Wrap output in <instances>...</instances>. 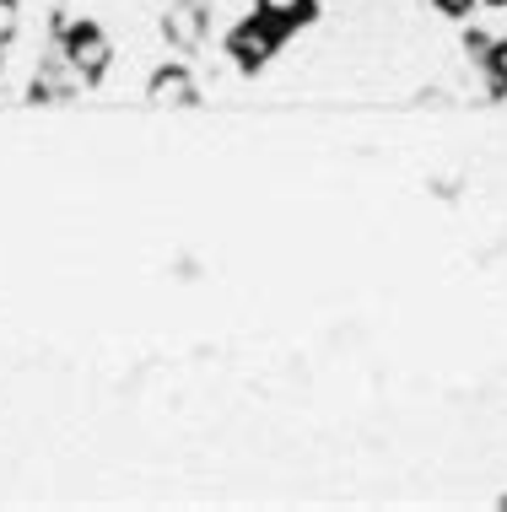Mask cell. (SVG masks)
I'll list each match as a JSON object with an SVG mask.
<instances>
[{
	"label": "cell",
	"mask_w": 507,
	"mask_h": 512,
	"mask_svg": "<svg viewBox=\"0 0 507 512\" xmlns=\"http://www.w3.org/2000/svg\"><path fill=\"white\" fill-rule=\"evenodd\" d=\"M281 38H286L281 27L265 22V17L254 11L249 22H238V27L227 33V54L238 60V71H259V65H270V54L281 49Z\"/></svg>",
	"instance_id": "6da1fadb"
},
{
	"label": "cell",
	"mask_w": 507,
	"mask_h": 512,
	"mask_svg": "<svg viewBox=\"0 0 507 512\" xmlns=\"http://www.w3.org/2000/svg\"><path fill=\"white\" fill-rule=\"evenodd\" d=\"M65 60H71V71L81 76V81H98L103 71H108V38L98 33V27H71L65 33Z\"/></svg>",
	"instance_id": "7a4b0ae2"
},
{
	"label": "cell",
	"mask_w": 507,
	"mask_h": 512,
	"mask_svg": "<svg viewBox=\"0 0 507 512\" xmlns=\"http://www.w3.org/2000/svg\"><path fill=\"white\" fill-rule=\"evenodd\" d=\"M146 98L162 103V108H184V103H195V76H189L184 65H162L152 76V87H146Z\"/></svg>",
	"instance_id": "3957f363"
},
{
	"label": "cell",
	"mask_w": 507,
	"mask_h": 512,
	"mask_svg": "<svg viewBox=\"0 0 507 512\" xmlns=\"http://www.w3.org/2000/svg\"><path fill=\"white\" fill-rule=\"evenodd\" d=\"M254 11L265 22H276L281 33H297V27L313 22V11H319V6H313V0H254Z\"/></svg>",
	"instance_id": "277c9868"
},
{
	"label": "cell",
	"mask_w": 507,
	"mask_h": 512,
	"mask_svg": "<svg viewBox=\"0 0 507 512\" xmlns=\"http://www.w3.org/2000/svg\"><path fill=\"white\" fill-rule=\"evenodd\" d=\"M168 33L178 38V44H195V38H200V11H195V0H184L178 11H168Z\"/></svg>",
	"instance_id": "5b68a950"
},
{
	"label": "cell",
	"mask_w": 507,
	"mask_h": 512,
	"mask_svg": "<svg viewBox=\"0 0 507 512\" xmlns=\"http://www.w3.org/2000/svg\"><path fill=\"white\" fill-rule=\"evenodd\" d=\"M17 27H22V11H17V0H0V49L17 38Z\"/></svg>",
	"instance_id": "8992f818"
},
{
	"label": "cell",
	"mask_w": 507,
	"mask_h": 512,
	"mask_svg": "<svg viewBox=\"0 0 507 512\" xmlns=\"http://www.w3.org/2000/svg\"><path fill=\"white\" fill-rule=\"evenodd\" d=\"M486 65H491V81H497V92H507V38H502V44H491Z\"/></svg>",
	"instance_id": "52a82bcc"
},
{
	"label": "cell",
	"mask_w": 507,
	"mask_h": 512,
	"mask_svg": "<svg viewBox=\"0 0 507 512\" xmlns=\"http://www.w3.org/2000/svg\"><path fill=\"white\" fill-rule=\"evenodd\" d=\"M432 6H437V11H448V17H464V11L475 6V0H432Z\"/></svg>",
	"instance_id": "ba28073f"
},
{
	"label": "cell",
	"mask_w": 507,
	"mask_h": 512,
	"mask_svg": "<svg viewBox=\"0 0 507 512\" xmlns=\"http://www.w3.org/2000/svg\"><path fill=\"white\" fill-rule=\"evenodd\" d=\"M486 6H507V0H486Z\"/></svg>",
	"instance_id": "9c48e42d"
}]
</instances>
